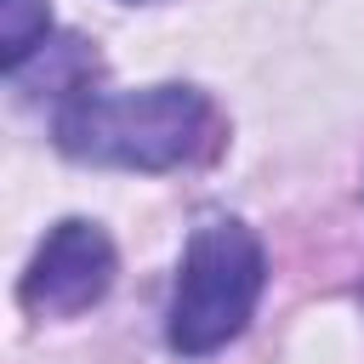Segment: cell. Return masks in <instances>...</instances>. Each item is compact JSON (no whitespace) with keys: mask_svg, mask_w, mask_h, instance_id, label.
<instances>
[{"mask_svg":"<svg viewBox=\"0 0 364 364\" xmlns=\"http://www.w3.org/2000/svg\"><path fill=\"white\" fill-rule=\"evenodd\" d=\"M57 148L85 165L119 171H171L193 159L210 136V102L193 85H148V91H74L57 119Z\"/></svg>","mask_w":364,"mask_h":364,"instance_id":"6da1fadb","label":"cell"},{"mask_svg":"<svg viewBox=\"0 0 364 364\" xmlns=\"http://www.w3.org/2000/svg\"><path fill=\"white\" fill-rule=\"evenodd\" d=\"M267 279V256L256 245V233L233 216H205L188 233L182 267H176V290H171V313H165V336L176 353L199 358L228 347Z\"/></svg>","mask_w":364,"mask_h":364,"instance_id":"7a4b0ae2","label":"cell"},{"mask_svg":"<svg viewBox=\"0 0 364 364\" xmlns=\"http://www.w3.org/2000/svg\"><path fill=\"white\" fill-rule=\"evenodd\" d=\"M114 284V245L97 222H57L46 233V245L34 250L28 273H23V307L40 318H68L85 313L108 296Z\"/></svg>","mask_w":364,"mask_h":364,"instance_id":"3957f363","label":"cell"},{"mask_svg":"<svg viewBox=\"0 0 364 364\" xmlns=\"http://www.w3.org/2000/svg\"><path fill=\"white\" fill-rule=\"evenodd\" d=\"M46 28H51L46 0H0V63L17 74L23 57L34 46H46Z\"/></svg>","mask_w":364,"mask_h":364,"instance_id":"277c9868","label":"cell"}]
</instances>
